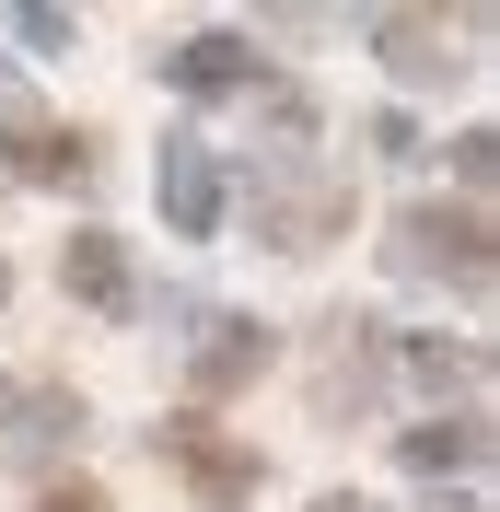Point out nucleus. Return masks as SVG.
I'll list each match as a JSON object with an SVG mask.
<instances>
[{"label": "nucleus", "instance_id": "1", "mask_svg": "<svg viewBox=\"0 0 500 512\" xmlns=\"http://www.w3.org/2000/svg\"><path fill=\"white\" fill-rule=\"evenodd\" d=\"M466 268V280H489V222L477 210H407L396 222V268Z\"/></svg>", "mask_w": 500, "mask_h": 512}, {"label": "nucleus", "instance_id": "2", "mask_svg": "<svg viewBox=\"0 0 500 512\" xmlns=\"http://www.w3.org/2000/svg\"><path fill=\"white\" fill-rule=\"evenodd\" d=\"M163 222L175 233H221V163H210V140H163Z\"/></svg>", "mask_w": 500, "mask_h": 512}, {"label": "nucleus", "instance_id": "3", "mask_svg": "<svg viewBox=\"0 0 500 512\" xmlns=\"http://www.w3.org/2000/svg\"><path fill=\"white\" fill-rule=\"evenodd\" d=\"M268 361H280V338H268V326H245V315H221L210 338H198L187 384H198V396H245V384L268 373Z\"/></svg>", "mask_w": 500, "mask_h": 512}, {"label": "nucleus", "instance_id": "4", "mask_svg": "<svg viewBox=\"0 0 500 512\" xmlns=\"http://www.w3.org/2000/svg\"><path fill=\"white\" fill-rule=\"evenodd\" d=\"M163 454H175V466H187L210 501H245V489H256V454H233L210 419H163Z\"/></svg>", "mask_w": 500, "mask_h": 512}, {"label": "nucleus", "instance_id": "5", "mask_svg": "<svg viewBox=\"0 0 500 512\" xmlns=\"http://www.w3.org/2000/svg\"><path fill=\"white\" fill-rule=\"evenodd\" d=\"M373 384H384L373 326H338V350L314 361V408H326V419H338V408H373Z\"/></svg>", "mask_w": 500, "mask_h": 512}, {"label": "nucleus", "instance_id": "6", "mask_svg": "<svg viewBox=\"0 0 500 512\" xmlns=\"http://www.w3.org/2000/svg\"><path fill=\"white\" fill-rule=\"evenodd\" d=\"M59 280L82 291L94 315H128V245H117V233H70V245H59Z\"/></svg>", "mask_w": 500, "mask_h": 512}, {"label": "nucleus", "instance_id": "7", "mask_svg": "<svg viewBox=\"0 0 500 512\" xmlns=\"http://www.w3.org/2000/svg\"><path fill=\"white\" fill-rule=\"evenodd\" d=\"M373 47L407 70V82H454V70H466V59H454V35H442L431 12H384V24H373Z\"/></svg>", "mask_w": 500, "mask_h": 512}, {"label": "nucleus", "instance_id": "8", "mask_svg": "<svg viewBox=\"0 0 500 512\" xmlns=\"http://www.w3.org/2000/svg\"><path fill=\"white\" fill-rule=\"evenodd\" d=\"M175 82H187V94H221V82H256V47H245V35H198V47H175Z\"/></svg>", "mask_w": 500, "mask_h": 512}, {"label": "nucleus", "instance_id": "9", "mask_svg": "<svg viewBox=\"0 0 500 512\" xmlns=\"http://www.w3.org/2000/svg\"><path fill=\"white\" fill-rule=\"evenodd\" d=\"M407 466H419V478H442V466H477V454H489V431H477V419H431V431H407Z\"/></svg>", "mask_w": 500, "mask_h": 512}, {"label": "nucleus", "instance_id": "10", "mask_svg": "<svg viewBox=\"0 0 500 512\" xmlns=\"http://www.w3.org/2000/svg\"><path fill=\"white\" fill-rule=\"evenodd\" d=\"M338 222H349V198H338V187H303V198H280V210H268V233H280L291 256H303L314 233H338Z\"/></svg>", "mask_w": 500, "mask_h": 512}, {"label": "nucleus", "instance_id": "11", "mask_svg": "<svg viewBox=\"0 0 500 512\" xmlns=\"http://www.w3.org/2000/svg\"><path fill=\"white\" fill-rule=\"evenodd\" d=\"M12 163H24L35 187H82L94 175V140H12Z\"/></svg>", "mask_w": 500, "mask_h": 512}, {"label": "nucleus", "instance_id": "12", "mask_svg": "<svg viewBox=\"0 0 500 512\" xmlns=\"http://www.w3.org/2000/svg\"><path fill=\"white\" fill-rule=\"evenodd\" d=\"M454 175H466V187H489V175H500V140H489V128H466V140H454Z\"/></svg>", "mask_w": 500, "mask_h": 512}, {"label": "nucleus", "instance_id": "13", "mask_svg": "<svg viewBox=\"0 0 500 512\" xmlns=\"http://www.w3.org/2000/svg\"><path fill=\"white\" fill-rule=\"evenodd\" d=\"M35 512H105V489H82V478H70V489H47Z\"/></svg>", "mask_w": 500, "mask_h": 512}, {"label": "nucleus", "instance_id": "14", "mask_svg": "<svg viewBox=\"0 0 500 512\" xmlns=\"http://www.w3.org/2000/svg\"><path fill=\"white\" fill-rule=\"evenodd\" d=\"M314 512H373V501H349V489H338V501H314Z\"/></svg>", "mask_w": 500, "mask_h": 512}, {"label": "nucleus", "instance_id": "15", "mask_svg": "<svg viewBox=\"0 0 500 512\" xmlns=\"http://www.w3.org/2000/svg\"><path fill=\"white\" fill-rule=\"evenodd\" d=\"M0 291H12V268H0Z\"/></svg>", "mask_w": 500, "mask_h": 512}]
</instances>
